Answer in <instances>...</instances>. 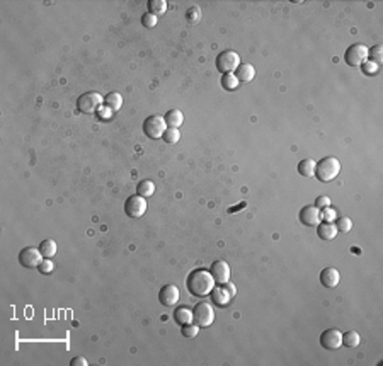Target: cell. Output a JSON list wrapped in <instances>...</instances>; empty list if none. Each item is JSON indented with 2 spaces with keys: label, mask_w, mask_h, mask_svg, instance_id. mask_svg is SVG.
Wrapping results in <instances>:
<instances>
[{
  "label": "cell",
  "mask_w": 383,
  "mask_h": 366,
  "mask_svg": "<svg viewBox=\"0 0 383 366\" xmlns=\"http://www.w3.org/2000/svg\"><path fill=\"white\" fill-rule=\"evenodd\" d=\"M167 11V2L165 0H148V12L153 16L165 14Z\"/></svg>",
  "instance_id": "obj_24"
},
{
  "label": "cell",
  "mask_w": 383,
  "mask_h": 366,
  "mask_svg": "<svg viewBox=\"0 0 383 366\" xmlns=\"http://www.w3.org/2000/svg\"><path fill=\"white\" fill-rule=\"evenodd\" d=\"M239 65H240V56L237 51L226 49V51H222L216 56V68L220 73H235Z\"/></svg>",
  "instance_id": "obj_5"
},
{
  "label": "cell",
  "mask_w": 383,
  "mask_h": 366,
  "mask_svg": "<svg viewBox=\"0 0 383 366\" xmlns=\"http://www.w3.org/2000/svg\"><path fill=\"white\" fill-rule=\"evenodd\" d=\"M70 365H72V366H87L89 361L84 358V356H75V358L70 361Z\"/></svg>",
  "instance_id": "obj_37"
},
{
  "label": "cell",
  "mask_w": 383,
  "mask_h": 366,
  "mask_svg": "<svg viewBox=\"0 0 383 366\" xmlns=\"http://www.w3.org/2000/svg\"><path fill=\"white\" fill-rule=\"evenodd\" d=\"M179 297H181V291L176 285H165L160 288L159 291V302L165 307H172L179 302Z\"/></svg>",
  "instance_id": "obj_12"
},
{
  "label": "cell",
  "mask_w": 383,
  "mask_h": 366,
  "mask_svg": "<svg viewBox=\"0 0 383 366\" xmlns=\"http://www.w3.org/2000/svg\"><path fill=\"white\" fill-rule=\"evenodd\" d=\"M181 334L184 337H196L199 334V325H196L194 322H189V324H184L181 329Z\"/></svg>",
  "instance_id": "obj_31"
},
{
  "label": "cell",
  "mask_w": 383,
  "mask_h": 366,
  "mask_svg": "<svg viewBox=\"0 0 383 366\" xmlns=\"http://www.w3.org/2000/svg\"><path fill=\"white\" fill-rule=\"evenodd\" d=\"M315 206H317L319 209L327 208V206H331V198H329V196H320V198H317V201H315Z\"/></svg>",
  "instance_id": "obj_36"
},
{
  "label": "cell",
  "mask_w": 383,
  "mask_h": 366,
  "mask_svg": "<svg viewBox=\"0 0 383 366\" xmlns=\"http://www.w3.org/2000/svg\"><path fill=\"white\" fill-rule=\"evenodd\" d=\"M320 346L329 351H335L342 346V332L339 329H327L320 335Z\"/></svg>",
  "instance_id": "obj_10"
},
{
  "label": "cell",
  "mask_w": 383,
  "mask_h": 366,
  "mask_svg": "<svg viewBox=\"0 0 383 366\" xmlns=\"http://www.w3.org/2000/svg\"><path fill=\"white\" fill-rule=\"evenodd\" d=\"M123 106V97L119 92H109L104 97V108H108L109 111H119Z\"/></svg>",
  "instance_id": "obj_19"
},
{
  "label": "cell",
  "mask_w": 383,
  "mask_h": 366,
  "mask_svg": "<svg viewBox=\"0 0 383 366\" xmlns=\"http://www.w3.org/2000/svg\"><path fill=\"white\" fill-rule=\"evenodd\" d=\"M361 68H363V72H365L366 75H375V73L378 72L380 66L376 65V63H373V62H365L361 65Z\"/></svg>",
  "instance_id": "obj_35"
},
{
  "label": "cell",
  "mask_w": 383,
  "mask_h": 366,
  "mask_svg": "<svg viewBox=\"0 0 383 366\" xmlns=\"http://www.w3.org/2000/svg\"><path fill=\"white\" fill-rule=\"evenodd\" d=\"M39 251H41L43 257L51 259L53 255L56 254L58 247H56V242L53 240V239H46V240H43V242H41V245H39Z\"/></svg>",
  "instance_id": "obj_22"
},
{
  "label": "cell",
  "mask_w": 383,
  "mask_h": 366,
  "mask_svg": "<svg viewBox=\"0 0 383 366\" xmlns=\"http://www.w3.org/2000/svg\"><path fill=\"white\" fill-rule=\"evenodd\" d=\"M142 24L145 26V28H148V29L155 28V26H157V16H153V14H150V12H146V14L142 16Z\"/></svg>",
  "instance_id": "obj_33"
},
{
  "label": "cell",
  "mask_w": 383,
  "mask_h": 366,
  "mask_svg": "<svg viewBox=\"0 0 383 366\" xmlns=\"http://www.w3.org/2000/svg\"><path fill=\"white\" fill-rule=\"evenodd\" d=\"M162 138L165 140V143H179V140H181V131H179L177 128H169L167 126V129H165V133H164V136Z\"/></svg>",
  "instance_id": "obj_30"
},
{
  "label": "cell",
  "mask_w": 383,
  "mask_h": 366,
  "mask_svg": "<svg viewBox=\"0 0 383 366\" xmlns=\"http://www.w3.org/2000/svg\"><path fill=\"white\" fill-rule=\"evenodd\" d=\"M368 58H369V62L376 63L378 66L382 65V62H383V46L376 45V46H373L371 49H368Z\"/></svg>",
  "instance_id": "obj_27"
},
{
  "label": "cell",
  "mask_w": 383,
  "mask_h": 366,
  "mask_svg": "<svg viewBox=\"0 0 383 366\" xmlns=\"http://www.w3.org/2000/svg\"><path fill=\"white\" fill-rule=\"evenodd\" d=\"M165 123H167L169 128H181L182 123H184V114L179 109H171V111L165 112Z\"/></svg>",
  "instance_id": "obj_18"
},
{
  "label": "cell",
  "mask_w": 383,
  "mask_h": 366,
  "mask_svg": "<svg viewBox=\"0 0 383 366\" xmlns=\"http://www.w3.org/2000/svg\"><path fill=\"white\" fill-rule=\"evenodd\" d=\"M53 269H55V264H53L49 259H43L41 264L38 266V271L41 272V274H49V272H53Z\"/></svg>",
  "instance_id": "obj_34"
},
{
  "label": "cell",
  "mask_w": 383,
  "mask_h": 366,
  "mask_svg": "<svg viewBox=\"0 0 383 366\" xmlns=\"http://www.w3.org/2000/svg\"><path fill=\"white\" fill-rule=\"evenodd\" d=\"M215 320V310L209 303L201 302L192 308V322L199 327H208Z\"/></svg>",
  "instance_id": "obj_6"
},
{
  "label": "cell",
  "mask_w": 383,
  "mask_h": 366,
  "mask_svg": "<svg viewBox=\"0 0 383 366\" xmlns=\"http://www.w3.org/2000/svg\"><path fill=\"white\" fill-rule=\"evenodd\" d=\"M337 227L334 222H320L317 225V235L322 240H334L337 237Z\"/></svg>",
  "instance_id": "obj_16"
},
{
  "label": "cell",
  "mask_w": 383,
  "mask_h": 366,
  "mask_svg": "<svg viewBox=\"0 0 383 366\" xmlns=\"http://www.w3.org/2000/svg\"><path fill=\"white\" fill-rule=\"evenodd\" d=\"M359 341H361V339H359V334L356 331H348L342 334V344H344L346 348H351V349L358 348Z\"/></svg>",
  "instance_id": "obj_23"
},
{
  "label": "cell",
  "mask_w": 383,
  "mask_h": 366,
  "mask_svg": "<svg viewBox=\"0 0 383 366\" xmlns=\"http://www.w3.org/2000/svg\"><path fill=\"white\" fill-rule=\"evenodd\" d=\"M136 194L143 196V198H148V196H152L153 192H155V184H153L152 181H148V179H145V181L138 182V188H136Z\"/></svg>",
  "instance_id": "obj_26"
},
{
  "label": "cell",
  "mask_w": 383,
  "mask_h": 366,
  "mask_svg": "<svg viewBox=\"0 0 383 366\" xmlns=\"http://www.w3.org/2000/svg\"><path fill=\"white\" fill-rule=\"evenodd\" d=\"M222 87L225 91H235L239 87V79L235 73H223L222 75Z\"/></svg>",
  "instance_id": "obj_25"
},
{
  "label": "cell",
  "mask_w": 383,
  "mask_h": 366,
  "mask_svg": "<svg viewBox=\"0 0 383 366\" xmlns=\"http://www.w3.org/2000/svg\"><path fill=\"white\" fill-rule=\"evenodd\" d=\"M320 209L317 208L315 205H308V206H303L302 211H300V222L306 227H317L320 223Z\"/></svg>",
  "instance_id": "obj_11"
},
{
  "label": "cell",
  "mask_w": 383,
  "mask_h": 366,
  "mask_svg": "<svg viewBox=\"0 0 383 366\" xmlns=\"http://www.w3.org/2000/svg\"><path fill=\"white\" fill-rule=\"evenodd\" d=\"M320 216L324 218V222H335V218H337V209L332 208V206L322 208L320 209Z\"/></svg>",
  "instance_id": "obj_32"
},
{
  "label": "cell",
  "mask_w": 383,
  "mask_h": 366,
  "mask_svg": "<svg viewBox=\"0 0 383 366\" xmlns=\"http://www.w3.org/2000/svg\"><path fill=\"white\" fill-rule=\"evenodd\" d=\"M174 318L179 325L189 324V322H192V310L188 307H177L174 310Z\"/></svg>",
  "instance_id": "obj_20"
},
{
  "label": "cell",
  "mask_w": 383,
  "mask_h": 366,
  "mask_svg": "<svg viewBox=\"0 0 383 366\" xmlns=\"http://www.w3.org/2000/svg\"><path fill=\"white\" fill-rule=\"evenodd\" d=\"M235 77L239 79V82H251L255 77V68L251 63H240L239 68L235 70Z\"/></svg>",
  "instance_id": "obj_17"
},
{
  "label": "cell",
  "mask_w": 383,
  "mask_h": 366,
  "mask_svg": "<svg viewBox=\"0 0 383 366\" xmlns=\"http://www.w3.org/2000/svg\"><path fill=\"white\" fill-rule=\"evenodd\" d=\"M211 300L215 305H218V307H226V305L230 303V300L234 298V295L228 291V288H226V285L223 283V285H218L215 286V288L211 289Z\"/></svg>",
  "instance_id": "obj_14"
},
{
  "label": "cell",
  "mask_w": 383,
  "mask_h": 366,
  "mask_svg": "<svg viewBox=\"0 0 383 366\" xmlns=\"http://www.w3.org/2000/svg\"><path fill=\"white\" fill-rule=\"evenodd\" d=\"M104 106V99L99 92H85L77 99V109L84 114H94Z\"/></svg>",
  "instance_id": "obj_3"
},
{
  "label": "cell",
  "mask_w": 383,
  "mask_h": 366,
  "mask_svg": "<svg viewBox=\"0 0 383 366\" xmlns=\"http://www.w3.org/2000/svg\"><path fill=\"white\" fill-rule=\"evenodd\" d=\"M165 129H167V123H165L164 116L153 114V116H148V118L143 121V131H145V135L152 140L162 138Z\"/></svg>",
  "instance_id": "obj_4"
},
{
  "label": "cell",
  "mask_w": 383,
  "mask_h": 366,
  "mask_svg": "<svg viewBox=\"0 0 383 366\" xmlns=\"http://www.w3.org/2000/svg\"><path fill=\"white\" fill-rule=\"evenodd\" d=\"M315 164L317 162L314 159H303L298 164V172L305 177H312V175H315Z\"/></svg>",
  "instance_id": "obj_21"
},
{
  "label": "cell",
  "mask_w": 383,
  "mask_h": 366,
  "mask_svg": "<svg viewBox=\"0 0 383 366\" xmlns=\"http://www.w3.org/2000/svg\"><path fill=\"white\" fill-rule=\"evenodd\" d=\"M209 272H211V276H213V279H215V283H218V285L228 283L230 274H232V271H230V266L226 264L225 261H215L211 264V269H209Z\"/></svg>",
  "instance_id": "obj_13"
},
{
  "label": "cell",
  "mask_w": 383,
  "mask_h": 366,
  "mask_svg": "<svg viewBox=\"0 0 383 366\" xmlns=\"http://www.w3.org/2000/svg\"><path fill=\"white\" fill-rule=\"evenodd\" d=\"M186 19H188L189 24H198V22L201 21V9H199L198 5L189 7L188 12H186Z\"/></svg>",
  "instance_id": "obj_29"
},
{
  "label": "cell",
  "mask_w": 383,
  "mask_h": 366,
  "mask_svg": "<svg viewBox=\"0 0 383 366\" xmlns=\"http://www.w3.org/2000/svg\"><path fill=\"white\" fill-rule=\"evenodd\" d=\"M186 286H188L189 293H192L194 297H206L215 288V279H213L211 272L206 269H194L189 272L188 279H186Z\"/></svg>",
  "instance_id": "obj_1"
},
{
  "label": "cell",
  "mask_w": 383,
  "mask_h": 366,
  "mask_svg": "<svg viewBox=\"0 0 383 366\" xmlns=\"http://www.w3.org/2000/svg\"><path fill=\"white\" fill-rule=\"evenodd\" d=\"M145 211H146V198H143V196L133 194L125 201V213L129 218H140V216L145 215Z\"/></svg>",
  "instance_id": "obj_8"
},
{
  "label": "cell",
  "mask_w": 383,
  "mask_h": 366,
  "mask_svg": "<svg viewBox=\"0 0 383 366\" xmlns=\"http://www.w3.org/2000/svg\"><path fill=\"white\" fill-rule=\"evenodd\" d=\"M368 60V48L361 43L351 45L344 53V62L349 66H361Z\"/></svg>",
  "instance_id": "obj_7"
},
{
  "label": "cell",
  "mask_w": 383,
  "mask_h": 366,
  "mask_svg": "<svg viewBox=\"0 0 383 366\" xmlns=\"http://www.w3.org/2000/svg\"><path fill=\"white\" fill-rule=\"evenodd\" d=\"M335 227H337V232H342V234H348L349 230L352 228V220L349 216H341V218H335Z\"/></svg>",
  "instance_id": "obj_28"
},
{
  "label": "cell",
  "mask_w": 383,
  "mask_h": 366,
  "mask_svg": "<svg viewBox=\"0 0 383 366\" xmlns=\"http://www.w3.org/2000/svg\"><path fill=\"white\" fill-rule=\"evenodd\" d=\"M341 162L337 157H324L315 164V177L320 182H331L341 172Z\"/></svg>",
  "instance_id": "obj_2"
},
{
  "label": "cell",
  "mask_w": 383,
  "mask_h": 366,
  "mask_svg": "<svg viewBox=\"0 0 383 366\" xmlns=\"http://www.w3.org/2000/svg\"><path fill=\"white\" fill-rule=\"evenodd\" d=\"M41 261H43V254H41V251H39V247L38 249L26 247L19 252V262H21L22 268H28V269L38 268V266L41 264Z\"/></svg>",
  "instance_id": "obj_9"
},
{
  "label": "cell",
  "mask_w": 383,
  "mask_h": 366,
  "mask_svg": "<svg viewBox=\"0 0 383 366\" xmlns=\"http://www.w3.org/2000/svg\"><path fill=\"white\" fill-rule=\"evenodd\" d=\"M339 281H341V274H339V271L335 268H325L322 269L320 272V283L325 286V288H335V286L339 285Z\"/></svg>",
  "instance_id": "obj_15"
}]
</instances>
